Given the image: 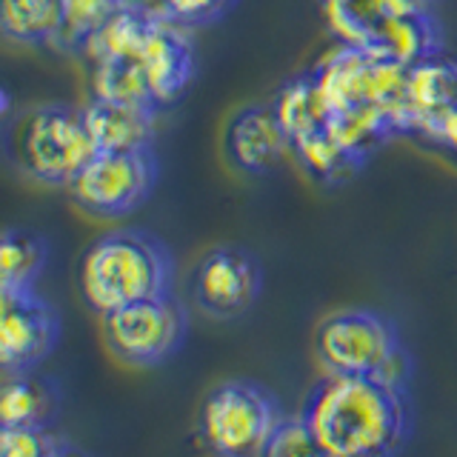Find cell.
<instances>
[{"label": "cell", "mask_w": 457, "mask_h": 457, "mask_svg": "<svg viewBox=\"0 0 457 457\" xmlns=\"http://www.w3.org/2000/svg\"><path fill=\"white\" fill-rule=\"evenodd\" d=\"M314 354L326 371L371 375L409 386L411 357L397 323L378 309H340L314 328Z\"/></svg>", "instance_id": "277c9868"}, {"label": "cell", "mask_w": 457, "mask_h": 457, "mask_svg": "<svg viewBox=\"0 0 457 457\" xmlns=\"http://www.w3.org/2000/svg\"><path fill=\"white\" fill-rule=\"evenodd\" d=\"M4 152L23 178L46 186H69L95 157L97 146L83 109L40 104L6 120Z\"/></svg>", "instance_id": "3957f363"}, {"label": "cell", "mask_w": 457, "mask_h": 457, "mask_svg": "<svg viewBox=\"0 0 457 457\" xmlns=\"http://www.w3.org/2000/svg\"><path fill=\"white\" fill-rule=\"evenodd\" d=\"M326 129L337 137L340 146H346L363 166L369 163L371 154L386 146V143L400 137L395 114L383 106H354V109L332 112Z\"/></svg>", "instance_id": "e0dca14e"}, {"label": "cell", "mask_w": 457, "mask_h": 457, "mask_svg": "<svg viewBox=\"0 0 457 457\" xmlns=\"http://www.w3.org/2000/svg\"><path fill=\"white\" fill-rule=\"evenodd\" d=\"M63 409L61 383L37 369L9 371L0 392V426H54Z\"/></svg>", "instance_id": "9a60e30c"}, {"label": "cell", "mask_w": 457, "mask_h": 457, "mask_svg": "<svg viewBox=\"0 0 457 457\" xmlns=\"http://www.w3.org/2000/svg\"><path fill=\"white\" fill-rule=\"evenodd\" d=\"M411 135H420L428 143H435V146L457 154V106H452L446 112H437L432 118H423L418 126H414Z\"/></svg>", "instance_id": "484cf974"}, {"label": "cell", "mask_w": 457, "mask_h": 457, "mask_svg": "<svg viewBox=\"0 0 457 457\" xmlns=\"http://www.w3.org/2000/svg\"><path fill=\"white\" fill-rule=\"evenodd\" d=\"M135 52L149 83L152 104L161 112L175 106L195 80L197 69L189 29L166 18L161 6L154 4L149 21L135 43Z\"/></svg>", "instance_id": "30bf717a"}, {"label": "cell", "mask_w": 457, "mask_h": 457, "mask_svg": "<svg viewBox=\"0 0 457 457\" xmlns=\"http://www.w3.org/2000/svg\"><path fill=\"white\" fill-rule=\"evenodd\" d=\"M452 106H457V54L443 49L406 66L403 135H411L423 118Z\"/></svg>", "instance_id": "5bb4252c"}, {"label": "cell", "mask_w": 457, "mask_h": 457, "mask_svg": "<svg viewBox=\"0 0 457 457\" xmlns=\"http://www.w3.org/2000/svg\"><path fill=\"white\" fill-rule=\"evenodd\" d=\"M63 23V0H0L4 37L23 46H52Z\"/></svg>", "instance_id": "ffe728a7"}, {"label": "cell", "mask_w": 457, "mask_h": 457, "mask_svg": "<svg viewBox=\"0 0 457 457\" xmlns=\"http://www.w3.org/2000/svg\"><path fill=\"white\" fill-rule=\"evenodd\" d=\"M300 411L326 457H389L414 435L409 386L371 375L326 371Z\"/></svg>", "instance_id": "6da1fadb"}, {"label": "cell", "mask_w": 457, "mask_h": 457, "mask_svg": "<svg viewBox=\"0 0 457 457\" xmlns=\"http://www.w3.org/2000/svg\"><path fill=\"white\" fill-rule=\"evenodd\" d=\"M161 180L154 146L126 152H95L75 178L69 180V195L80 212L100 220H118L135 214L154 195Z\"/></svg>", "instance_id": "8992f818"}, {"label": "cell", "mask_w": 457, "mask_h": 457, "mask_svg": "<svg viewBox=\"0 0 457 457\" xmlns=\"http://www.w3.org/2000/svg\"><path fill=\"white\" fill-rule=\"evenodd\" d=\"M83 114L86 123H89L97 152H126V149L154 146L157 118L163 112H157L149 104H137V100L95 95L83 106Z\"/></svg>", "instance_id": "7c38bea8"}, {"label": "cell", "mask_w": 457, "mask_h": 457, "mask_svg": "<svg viewBox=\"0 0 457 457\" xmlns=\"http://www.w3.org/2000/svg\"><path fill=\"white\" fill-rule=\"evenodd\" d=\"M328 32L337 43L363 46L375 26L386 21V0H320Z\"/></svg>", "instance_id": "7402d4cb"}, {"label": "cell", "mask_w": 457, "mask_h": 457, "mask_svg": "<svg viewBox=\"0 0 457 457\" xmlns=\"http://www.w3.org/2000/svg\"><path fill=\"white\" fill-rule=\"evenodd\" d=\"M361 49L375 57H383V61L411 66L428 54L446 49V32H443L437 12L403 14V18L380 21Z\"/></svg>", "instance_id": "4fadbf2b"}, {"label": "cell", "mask_w": 457, "mask_h": 457, "mask_svg": "<svg viewBox=\"0 0 457 457\" xmlns=\"http://www.w3.org/2000/svg\"><path fill=\"white\" fill-rule=\"evenodd\" d=\"M292 157L314 183L326 186V189L346 186L363 169V163L346 146H340L326 126L306 137L292 140Z\"/></svg>", "instance_id": "ac0fdd59"}, {"label": "cell", "mask_w": 457, "mask_h": 457, "mask_svg": "<svg viewBox=\"0 0 457 457\" xmlns=\"http://www.w3.org/2000/svg\"><path fill=\"white\" fill-rule=\"evenodd\" d=\"M240 0H157V6L183 29H206L237 9Z\"/></svg>", "instance_id": "cb8c5ba5"}, {"label": "cell", "mask_w": 457, "mask_h": 457, "mask_svg": "<svg viewBox=\"0 0 457 457\" xmlns=\"http://www.w3.org/2000/svg\"><path fill=\"white\" fill-rule=\"evenodd\" d=\"M63 335L61 312L52 300L29 292H0V363L9 371L37 369Z\"/></svg>", "instance_id": "9c48e42d"}, {"label": "cell", "mask_w": 457, "mask_h": 457, "mask_svg": "<svg viewBox=\"0 0 457 457\" xmlns=\"http://www.w3.org/2000/svg\"><path fill=\"white\" fill-rule=\"evenodd\" d=\"M269 104L275 109L289 140L318 132L332 118V109H328V100L323 95V86L318 75H314V69L297 71L289 80H283Z\"/></svg>", "instance_id": "2e32d148"}, {"label": "cell", "mask_w": 457, "mask_h": 457, "mask_svg": "<svg viewBox=\"0 0 457 457\" xmlns=\"http://www.w3.org/2000/svg\"><path fill=\"white\" fill-rule=\"evenodd\" d=\"M283 418L278 397L254 380H223L197 414L200 443L220 457H263L271 428Z\"/></svg>", "instance_id": "5b68a950"}, {"label": "cell", "mask_w": 457, "mask_h": 457, "mask_svg": "<svg viewBox=\"0 0 457 457\" xmlns=\"http://www.w3.org/2000/svg\"><path fill=\"white\" fill-rule=\"evenodd\" d=\"M126 4L129 0H63V23L52 49L63 54H86L100 29Z\"/></svg>", "instance_id": "44dd1931"}, {"label": "cell", "mask_w": 457, "mask_h": 457, "mask_svg": "<svg viewBox=\"0 0 457 457\" xmlns=\"http://www.w3.org/2000/svg\"><path fill=\"white\" fill-rule=\"evenodd\" d=\"M71 452H80V446L52 432V426H0L4 457H63Z\"/></svg>", "instance_id": "603a6c76"}, {"label": "cell", "mask_w": 457, "mask_h": 457, "mask_svg": "<svg viewBox=\"0 0 457 457\" xmlns=\"http://www.w3.org/2000/svg\"><path fill=\"white\" fill-rule=\"evenodd\" d=\"M275 454H320L318 443H314L312 428L303 418V411L297 414H286L278 420V426L271 428V435L266 440L263 457H275Z\"/></svg>", "instance_id": "d4e9b609"}, {"label": "cell", "mask_w": 457, "mask_h": 457, "mask_svg": "<svg viewBox=\"0 0 457 457\" xmlns=\"http://www.w3.org/2000/svg\"><path fill=\"white\" fill-rule=\"evenodd\" d=\"M263 292V266L243 246H214L192 271L195 306L214 320L246 314Z\"/></svg>", "instance_id": "ba28073f"}, {"label": "cell", "mask_w": 457, "mask_h": 457, "mask_svg": "<svg viewBox=\"0 0 457 457\" xmlns=\"http://www.w3.org/2000/svg\"><path fill=\"white\" fill-rule=\"evenodd\" d=\"M80 292L97 314L175 292V257L146 228H114L80 257Z\"/></svg>", "instance_id": "7a4b0ae2"}, {"label": "cell", "mask_w": 457, "mask_h": 457, "mask_svg": "<svg viewBox=\"0 0 457 457\" xmlns=\"http://www.w3.org/2000/svg\"><path fill=\"white\" fill-rule=\"evenodd\" d=\"M49 263V243L32 228L9 226L0 240V292L37 289V280Z\"/></svg>", "instance_id": "d6986e66"}, {"label": "cell", "mask_w": 457, "mask_h": 457, "mask_svg": "<svg viewBox=\"0 0 457 457\" xmlns=\"http://www.w3.org/2000/svg\"><path fill=\"white\" fill-rule=\"evenodd\" d=\"M226 154L243 175L263 178L278 171L292 154V140L280 126L271 104H254L240 109L226 126Z\"/></svg>", "instance_id": "8fae6325"}, {"label": "cell", "mask_w": 457, "mask_h": 457, "mask_svg": "<svg viewBox=\"0 0 457 457\" xmlns=\"http://www.w3.org/2000/svg\"><path fill=\"white\" fill-rule=\"evenodd\" d=\"M100 318H104L109 352L120 363L135 369L166 363L183 349L186 335H189V312L175 292L135 300Z\"/></svg>", "instance_id": "52a82bcc"}]
</instances>
